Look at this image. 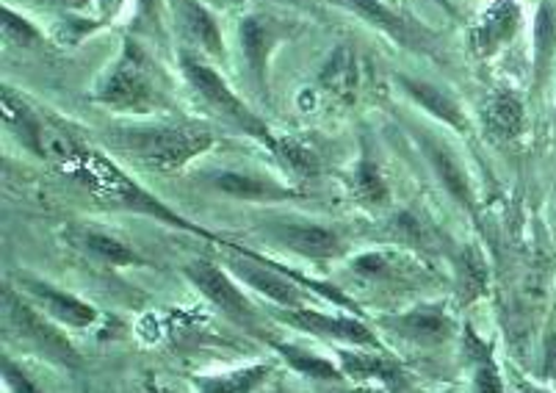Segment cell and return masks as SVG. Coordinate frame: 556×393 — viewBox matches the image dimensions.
Listing matches in <instances>:
<instances>
[{
	"label": "cell",
	"mask_w": 556,
	"mask_h": 393,
	"mask_svg": "<svg viewBox=\"0 0 556 393\" xmlns=\"http://www.w3.org/2000/svg\"><path fill=\"white\" fill-rule=\"evenodd\" d=\"M89 100L123 119L180 117L178 89L155 50L136 34L119 42L114 62L94 80Z\"/></svg>",
	"instance_id": "obj_1"
},
{
	"label": "cell",
	"mask_w": 556,
	"mask_h": 393,
	"mask_svg": "<svg viewBox=\"0 0 556 393\" xmlns=\"http://www.w3.org/2000/svg\"><path fill=\"white\" fill-rule=\"evenodd\" d=\"M59 164H62L64 173H70V178L78 180L94 200L105 203L109 208L148 216V219L161 221L166 228L184 230V233L197 236V239L214 241L216 246H225L230 241L225 236L214 233V230L200 228L194 219H186L172 205H166L161 196H155L148 186L139 183L134 175L125 173L123 164H116L109 153H103L100 148H92L89 142L75 139Z\"/></svg>",
	"instance_id": "obj_2"
},
{
	"label": "cell",
	"mask_w": 556,
	"mask_h": 393,
	"mask_svg": "<svg viewBox=\"0 0 556 393\" xmlns=\"http://www.w3.org/2000/svg\"><path fill=\"white\" fill-rule=\"evenodd\" d=\"M98 142L153 173H180L216 148V136L186 117H150L111 125L98 134Z\"/></svg>",
	"instance_id": "obj_3"
},
{
	"label": "cell",
	"mask_w": 556,
	"mask_h": 393,
	"mask_svg": "<svg viewBox=\"0 0 556 393\" xmlns=\"http://www.w3.org/2000/svg\"><path fill=\"white\" fill-rule=\"evenodd\" d=\"M175 59H178L180 78L189 87L197 105L208 111L216 123L227 125L236 134L247 136L252 142L263 144L269 153H275L280 136L271 134L266 119L227 84L225 73L219 67H214V62H208V59H202V55L191 53L186 48L175 50Z\"/></svg>",
	"instance_id": "obj_4"
},
{
	"label": "cell",
	"mask_w": 556,
	"mask_h": 393,
	"mask_svg": "<svg viewBox=\"0 0 556 393\" xmlns=\"http://www.w3.org/2000/svg\"><path fill=\"white\" fill-rule=\"evenodd\" d=\"M305 34V25L296 17L277 12H247L236 25V42H239L241 64L250 87L255 89L263 103H269L271 62L282 45L294 42Z\"/></svg>",
	"instance_id": "obj_5"
},
{
	"label": "cell",
	"mask_w": 556,
	"mask_h": 393,
	"mask_svg": "<svg viewBox=\"0 0 556 393\" xmlns=\"http://www.w3.org/2000/svg\"><path fill=\"white\" fill-rule=\"evenodd\" d=\"M3 319H7V335H14V341L23 350L34 352V355L53 363L59 369H78L80 366V355L70 344L67 335H64L62 325H55L53 319H48L14 286L3 289Z\"/></svg>",
	"instance_id": "obj_6"
},
{
	"label": "cell",
	"mask_w": 556,
	"mask_h": 393,
	"mask_svg": "<svg viewBox=\"0 0 556 393\" xmlns=\"http://www.w3.org/2000/svg\"><path fill=\"white\" fill-rule=\"evenodd\" d=\"M336 3L346 9L349 14L361 17L366 25H371L379 37H386L396 48L446 62L441 48V34L418 17H413L404 7H396L391 0H336Z\"/></svg>",
	"instance_id": "obj_7"
},
{
	"label": "cell",
	"mask_w": 556,
	"mask_h": 393,
	"mask_svg": "<svg viewBox=\"0 0 556 393\" xmlns=\"http://www.w3.org/2000/svg\"><path fill=\"white\" fill-rule=\"evenodd\" d=\"M0 114H3V125L17 139L20 148L28 150L37 159H59L73 139V134L59 128L55 119L45 117V111L31 98H25L9 84L0 92Z\"/></svg>",
	"instance_id": "obj_8"
},
{
	"label": "cell",
	"mask_w": 556,
	"mask_h": 393,
	"mask_svg": "<svg viewBox=\"0 0 556 393\" xmlns=\"http://www.w3.org/2000/svg\"><path fill=\"white\" fill-rule=\"evenodd\" d=\"M184 275L225 319L244 327V330H255L261 316H257L255 305L241 291L239 280L232 277V271L222 261L202 258L200 255V258H191L189 264H184Z\"/></svg>",
	"instance_id": "obj_9"
},
{
	"label": "cell",
	"mask_w": 556,
	"mask_h": 393,
	"mask_svg": "<svg viewBox=\"0 0 556 393\" xmlns=\"http://www.w3.org/2000/svg\"><path fill=\"white\" fill-rule=\"evenodd\" d=\"M280 325L300 330L311 339L330 341L336 346H361V350H386V344L379 341L377 330L368 325L363 316L349 314H325L316 307H280L275 310Z\"/></svg>",
	"instance_id": "obj_10"
},
{
	"label": "cell",
	"mask_w": 556,
	"mask_h": 393,
	"mask_svg": "<svg viewBox=\"0 0 556 393\" xmlns=\"http://www.w3.org/2000/svg\"><path fill=\"white\" fill-rule=\"evenodd\" d=\"M261 233L271 244L294 252L300 258L318 261V264L343 258L349 250L346 239L336 228L321 221L300 219V216H271L261 225Z\"/></svg>",
	"instance_id": "obj_11"
},
{
	"label": "cell",
	"mask_w": 556,
	"mask_h": 393,
	"mask_svg": "<svg viewBox=\"0 0 556 393\" xmlns=\"http://www.w3.org/2000/svg\"><path fill=\"white\" fill-rule=\"evenodd\" d=\"M166 17L178 48L191 50L214 64H227V42L208 0H166Z\"/></svg>",
	"instance_id": "obj_12"
},
{
	"label": "cell",
	"mask_w": 556,
	"mask_h": 393,
	"mask_svg": "<svg viewBox=\"0 0 556 393\" xmlns=\"http://www.w3.org/2000/svg\"><path fill=\"white\" fill-rule=\"evenodd\" d=\"M379 327L391 330L404 344L418 350H443L457 335V321L446 302H418L407 310H396L393 316L377 319Z\"/></svg>",
	"instance_id": "obj_13"
},
{
	"label": "cell",
	"mask_w": 556,
	"mask_h": 393,
	"mask_svg": "<svg viewBox=\"0 0 556 393\" xmlns=\"http://www.w3.org/2000/svg\"><path fill=\"white\" fill-rule=\"evenodd\" d=\"M349 275L357 283L374 286V289H409V286L427 283L429 269L418 258L402 250H366L346 264Z\"/></svg>",
	"instance_id": "obj_14"
},
{
	"label": "cell",
	"mask_w": 556,
	"mask_h": 393,
	"mask_svg": "<svg viewBox=\"0 0 556 393\" xmlns=\"http://www.w3.org/2000/svg\"><path fill=\"white\" fill-rule=\"evenodd\" d=\"M318 92L336 103L352 105L368 92V84H374V67L366 55L355 45H338L325 59L318 69Z\"/></svg>",
	"instance_id": "obj_15"
},
{
	"label": "cell",
	"mask_w": 556,
	"mask_h": 393,
	"mask_svg": "<svg viewBox=\"0 0 556 393\" xmlns=\"http://www.w3.org/2000/svg\"><path fill=\"white\" fill-rule=\"evenodd\" d=\"M523 31L520 0H490L468 28V48L479 62H493Z\"/></svg>",
	"instance_id": "obj_16"
},
{
	"label": "cell",
	"mask_w": 556,
	"mask_h": 393,
	"mask_svg": "<svg viewBox=\"0 0 556 393\" xmlns=\"http://www.w3.org/2000/svg\"><path fill=\"white\" fill-rule=\"evenodd\" d=\"M396 87L407 94V100L413 105L427 114L429 119H434L443 128L454 130L463 139L473 134V119L465 109V103L459 100L457 92H452L443 84H434V80L421 78V75H407V73H396Z\"/></svg>",
	"instance_id": "obj_17"
},
{
	"label": "cell",
	"mask_w": 556,
	"mask_h": 393,
	"mask_svg": "<svg viewBox=\"0 0 556 393\" xmlns=\"http://www.w3.org/2000/svg\"><path fill=\"white\" fill-rule=\"evenodd\" d=\"M14 289L23 296H28L48 319L67 327V330H92L100 321V310L92 302L80 300V296L42 280V277L17 275V286Z\"/></svg>",
	"instance_id": "obj_18"
},
{
	"label": "cell",
	"mask_w": 556,
	"mask_h": 393,
	"mask_svg": "<svg viewBox=\"0 0 556 393\" xmlns=\"http://www.w3.org/2000/svg\"><path fill=\"white\" fill-rule=\"evenodd\" d=\"M413 136L418 139V148H421L424 159L429 161L434 178L441 180V186L448 191V196L457 200L465 211L477 214V186H473L471 169L465 166V161L459 159L457 150H454L443 136H434L424 128H418V134Z\"/></svg>",
	"instance_id": "obj_19"
},
{
	"label": "cell",
	"mask_w": 556,
	"mask_h": 393,
	"mask_svg": "<svg viewBox=\"0 0 556 393\" xmlns=\"http://www.w3.org/2000/svg\"><path fill=\"white\" fill-rule=\"evenodd\" d=\"M479 125L493 142H518L520 136L529 130V111H526L523 92L507 87V84L490 87L484 98L479 100Z\"/></svg>",
	"instance_id": "obj_20"
},
{
	"label": "cell",
	"mask_w": 556,
	"mask_h": 393,
	"mask_svg": "<svg viewBox=\"0 0 556 393\" xmlns=\"http://www.w3.org/2000/svg\"><path fill=\"white\" fill-rule=\"evenodd\" d=\"M205 180L208 189L241 203H288L302 196L300 189L282 183L275 175L252 173V169H214Z\"/></svg>",
	"instance_id": "obj_21"
},
{
	"label": "cell",
	"mask_w": 556,
	"mask_h": 393,
	"mask_svg": "<svg viewBox=\"0 0 556 393\" xmlns=\"http://www.w3.org/2000/svg\"><path fill=\"white\" fill-rule=\"evenodd\" d=\"M64 236H67L70 244L86 252L89 258L114 266V269H141V266H148V258L130 241L116 236L114 230L98 228V225H80L78 221V225H70Z\"/></svg>",
	"instance_id": "obj_22"
},
{
	"label": "cell",
	"mask_w": 556,
	"mask_h": 393,
	"mask_svg": "<svg viewBox=\"0 0 556 393\" xmlns=\"http://www.w3.org/2000/svg\"><path fill=\"white\" fill-rule=\"evenodd\" d=\"M338 366L349 380L361 382H379L391 388L393 393L407 385L404 369L388 355V350H361V346H338L336 350Z\"/></svg>",
	"instance_id": "obj_23"
},
{
	"label": "cell",
	"mask_w": 556,
	"mask_h": 393,
	"mask_svg": "<svg viewBox=\"0 0 556 393\" xmlns=\"http://www.w3.org/2000/svg\"><path fill=\"white\" fill-rule=\"evenodd\" d=\"M556 73V0H540L532 25V92L543 94Z\"/></svg>",
	"instance_id": "obj_24"
},
{
	"label": "cell",
	"mask_w": 556,
	"mask_h": 393,
	"mask_svg": "<svg viewBox=\"0 0 556 393\" xmlns=\"http://www.w3.org/2000/svg\"><path fill=\"white\" fill-rule=\"evenodd\" d=\"M343 186H346V194L366 208H382L391 203V183L368 150H363L355 164L349 166L343 175Z\"/></svg>",
	"instance_id": "obj_25"
},
{
	"label": "cell",
	"mask_w": 556,
	"mask_h": 393,
	"mask_svg": "<svg viewBox=\"0 0 556 393\" xmlns=\"http://www.w3.org/2000/svg\"><path fill=\"white\" fill-rule=\"evenodd\" d=\"M459 350H463L465 366L471 371L473 393H504V377L498 363H495L493 344L479 339L471 325L463 327V344H459Z\"/></svg>",
	"instance_id": "obj_26"
},
{
	"label": "cell",
	"mask_w": 556,
	"mask_h": 393,
	"mask_svg": "<svg viewBox=\"0 0 556 393\" xmlns=\"http://www.w3.org/2000/svg\"><path fill=\"white\" fill-rule=\"evenodd\" d=\"M275 371L271 363H250L241 369L219 371V375H194L191 385L197 393H255Z\"/></svg>",
	"instance_id": "obj_27"
},
{
	"label": "cell",
	"mask_w": 556,
	"mask_h": 393,
	"mask_svg": "<svg viewBox=\"0 0 556 393\" xmlns=\"http://www.w3.org/2000/svg\"><path fill=\"white\" fill-rule=\"evenodd\" d=\"M266 344L288 363V369L296 371V375L307 377V380L318 382H341L346 380V375L341 371L338 360H327V357L316 355V352L305 350L300 344H288V341H271L266 339Z\"/></svg>",
	"instance_id": "obj_28"
},
{
	"label": "cell",
	"mask_w": 556,
	"mask_h": 393,
	"mask_svg": "<svg viewBox=\"0 0 556 393\" xmlns=\"http://www.w3.org/2000/svg\"><path fill=\"white\" fill-rule=\"evenodd\" d=\"M0 37H3L7 48L14 50H39L50 39L34 20H28L23 12L9 7V3L0 7Z\"/></svg>",
	"instance_id": "obj_29"
},
{
	"label": "cell",
	"mask_w": 556,
	"mask_h": 393,
	"mask_svg": "<svg viewBox=\"0 0 556 393\" xmlns=\"http://www.w3.org/2000/svg\"><path fill=\"white\" fill-rule=\"evenodd\" d=\"M275 155L282 169L294 175V178L316 180L318 173H321V159H318L316 150L305 139H300V136H280Z\"/></svg>",
	"instance_id": "obj_30"
},
{
	"label": "cell",
	"mask_w": 556,
	"mask_h": 393,
	"mask_svg": "<svg viewBox=\"0 0 556 393\" xmlns=\"http://www.w3.org/2000/svg\"><path fill=\"white\" fill-rule=\"evenodd\" d=\"M109 17H92V14H55V23L50 28V42L59 45V48H78L80 42H86L89 37H94L98 31L109 28Z\"/></svg>",
	"instance_id": "obj_31"
},
{
	"label": "cell",
	"mask_w": 556,
	"mask_h": 393,
	"mask_svg": "<svg viewBox=\"0 0 556 393\" xmlns=\"http://www.w3.org/2000/svg\"><path fill=\"white\" fill-rule=\"evenodd\" d=\"M459 291L468 302L482 296L484 286H488V264H484V255L479 246H465L459 252Z\"/></svg>",
	"instance_id": "obj_32"
},
{
	"label": "cell",
	"mask_w": 556,
	"mask_h": 393,
	"mask_svg": "<svg viewBox=\"0 0 556 393\" xmlns=\"http://www.w3.org/2000/svg\"><path fill=\"white\" fill-rule=\"evenodd\" d=\"M134 3H136L134 34L141 31L150 42H164L166 25H169V20L164 17L166 0H134Z\"/></svg>",
	"instance_id": "obj_33"
},
{
	"label": "cell",
	"mask_w": 556,
	"mask_h": 393,
	"mask_svg": "<svg viewBox=\"0 0 556 393\" xmlns=\"http://www.w3.org/2000/svg\"><path fill=\"white\" fill-rule=\"evenodd\" d=\"M3 382H7L9 393H45L9 355H3Z\"/></svg>",
	"instance_id": "obj_34"
},
{
	"label": "cell",
	"mask_w": 556,
	"mask_h": 393,
	"mask_svg": "<svg viewBox=\"0 0 556 393\" xmlns=\"http://www.w3.org/2000/svg\"><path fill=\"white\" fill-rule=\"evenodd\" d=\"M37 3L55 14H89L94 9V0H37Z\"/></svg>",
	"instance_id": "obj_35"
},
{
	"label": "cell",
	"mask_w": 556,
	"mask_h": 393,
	"mask_svg": "<svg viewBox=\"0 0 556 393\" xmlns=\"http://www.w3.org/2000/svg\"><path fill=\"white\" fill-rule=\"evenodd\" d=\"M438 7H441V9H443V12H446V14H448V17H454V20H457V17H459V9H457V7H454L452 0H438Z\"/></svg>",
	"instance_id": "obj_36"
},
{
	"label": "cell",
	"mask_w": 556,
	"mask_h": 393,
	"mask_svg": "<svg viewBox=\"0 0 556 393\" xmlns=\"http://www.w3.org/2000/svg\"><path fill=\"white\" fill-rule=\"evenodd\" d=\"M391 3H396V7H404V0H391Z\"/></svg>",
	"instance_id": "obj_37"
}]
</instances>
